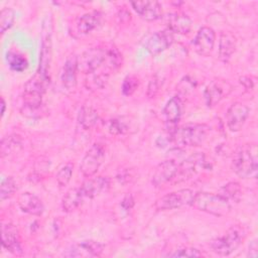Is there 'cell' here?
Listing matches in <instances>:
<instances>
[{
	"mask_svg": "<svg viewBox=\"0 0 258 258\" xmlns=\"http://www.w3.org/2000/svg\"><path fill=\"white\" fill-rule=\"evenodd\" d=\"M240 83L244 86V88H245L246 90H250V89H252L253 86H254V83H253V81L251 80L250 77H242V78L240 79Z\"/></svg>",
	"mask_w": 258,
	"mask_h": 258,
	"instance_id": "obj_40",
	"label": "cell"
},
{
	"mask_svg": "<svg viewBox=\"0 0 258 258\" xmlns=\"http://www.w3.org/2000/svg\"><path fill=\"white\" fill-rule=\"evenodd\" d=\"M78 72V56L72 54L66 59L60 72V81L68 90H73L77 86Z\"/></svg>",
	"mask_w": 258,
	"mask_h": 258,
	"instance_id": "obj_21",
	"label": "cell"
},
{
	"mask_svg": "<svg viewBox=\"0 0 258 258\" xmlns=\"http://www.w3.org/2000/svg\"><path fill=\"white\" fill-rule=\"evenodd\" d=\"M5 109H6V103L5 100L3 98H1V117H3L4 113H5Z\"/></svg>",
	"mask_w": 258,
	"mask_h": 258,
	"instance_id": "obj_42",
	"label": "cell"
},
{
	"mask_svg": "<svg viewBox=\"0 0 258 258\" xmlns=\"http://www.w3.org/2000/svg\"><path fill=\"white\" fill-rule=\"evenodd\" d=\"M107 50L108 44H102L91 47L84 51L78 57V69L79 72L89 75L92 73H102L106 76H110L107 69Z\"/></svg>",
	"mask_w": 258,
	"mask_h": 258,
	"instance_id": "obj_3",
	"label": "cell"
},
{
	"mask_svg": "<svg viewBox=\"0 0 258 258\" xmlns=\"http://www.w3.org/2000/svg\"><path fill=\"white\" fill-rule=\"evenodd\" d=\"M84 194L81 187H73L69 189L61 200V209L66 213H72L76 211L84 201Z\"/></svg>",
	"mask_w": 258,
	"mask_h": 258,
	"instance_id": "obj_24",
	"label": "cell"
},
{
	"mask_svg": "<svg viewBox=\"0 0 258 258\" xmlns=\"http://www.w3.org/2000/svg\"><path fill=\"white\" fill-rule=\"evenodd\" d=\"M173 41H174L173 33L166 28L163 30L156 31L152 33L150 36H148L145 39L144 48L150 54L155 55L166 50L168 47H170Z\"/></svg>",
	"mask_w": 258,
	"mask_h": 258,
	"instance_id": "obj_11",
	"label": "cell"
},
{
	"mask_svg": "<svg viewBox=\"0 0 258 258\" xmlns=\"http://www.w3.org/2000/svg\"><path fill=\"white\" fill-rule=\"evenodd\" d=\"M99 121V115L95 109L90 106H83L78 114V124L84 130H90L96 126Z\"/></svg>",
	"mask_w": 258,
	"mask_h": 258,
	"instance_id": "obj_27",
	"label": "cell"
},
{
	"mask_svg": "<svg viewBox=\"0 0 258 258\" xmlns=\"http://www.w3.org/2000/svg\"><path fill=\"white\" fill-rule=\"evenodd\" d=\"M246 235L247 232L243 226L233 225L224 234L211 241V249L220 256H228L241 246Z\"/></svg>",
	"mask_w": 258,
	"mask_h": 258,
	"instance_id": "obj_4",
	"label": "cell"
},
{
	"mask_svg": "<svg viewBox=\"0 0 258 258\" xmlns=\"http://www.w3.org/2000/svg\"><path fill=\"white\" fill-rule=\"evenodd\" d=\"M182 112V104L177 96L170 98L162 109V115L169 124H175L179 121Z\"/></svg>",
	"mask_w": 258,
	"mask_h": 258,
	"instance_id": "obj_25",
	"label": "cell"
},
{
	"mask_svg": "<svg viewBox=\"0 0 258 258\" xmlns=\"http://www.w3.org/2000/svg\"><path fill=\"white\" fill-rule=\"evenodd\" d=\"M216 40V33L213 28L203 26L197 32V35L192 39L191 45L194 50L202 56H208L214 49Z\"/></svg>",
	"mask_w": 258,
	"mask_h": 258,
	"instance_id": "obj_12",
	"label": "cell"
},
{
	"mask_svg": "<svg viewBox=\"0 0 258 258\" xmlns=\"http://www.w3.org/2000/svg\"><path fill=\"white\" fill-rule=\"evenodd\" d=\"M1 244L3 248L14 255H21L23 250L21 246L20 234L13 224H3L1 227Z\"/></svg>",
	"mask_w": 258,
	"mask_h": 258,
	"instance_id": "obj_14",
	"label": "cell"
},
{
	"mask_svg": "<svg viewBox=\"0 0 258 258\" xmlns=\"http://www.w3.org/2000/svg\"><path fill=\"white\" fill-rule=\"evenodd\" d=\"M51 61V36L50 32L43 28L41 48H40V58H39V68L38 73L46 79L50 80L49 77V67Z\"/></svg>",
	"mask_w": 258,
	"mask_h": 258,
	"instance_id": "obj_20",
	"label": "cell"
},
{
	"mask_svg": "<svg viewBox=\"0 0 258 258\" xmlns=\"http://www.w3.org/2000/svg\"><path fill=\"white\" fill-rule=\"evenodd\" d=\"M49 79L44 78L38 72L32 76L24 85L23 90V108L21 113L32 118V113H39L42 107V97L49 85Z\"/></svg>",
	"mask_w": 258,
	"mask_h": 258,
	"instance_id": "obj_1",
	"label": "cell"
},
{
	"mask_svg": "<svg viewBox=\"0 0 258 258\" xmlns=\"http://www.w3.org/2000/svg\"><path fill=\"white\" fill-rule=\"evenodd\" d=\"M249 113H250V109L243 103H240V102L233 103L229 107L226 113V122L230 131L232 132L240 131L243 128L249 116Z\"/></svg>",
	"mask_w": 258,
	"mask_h": 258,
	"instance_id": "obj_13",
	"label": "cell"
},
{
	"mask_svg": "<svg viewBox=\"0 0 258 258\" xmlns=\"http://www.w3.org/2000/svg\"><path fill=\"white\" fill-rule=\"evenodd\" d=\"M111 186V180L108 176H91L87 177V179L81 185V189L85 196V198L94 199L99 197L102 194H105L109 190Z\"/></svg>",
	"mask_w": 258,
	"mask_h": 258,
	"instance_id": "obj_16",
	"label": "cell"
},
{
	"mask_svg": "<svg viewBox=\"0 0 258 258\" xmlns=\"http://www.w3.org/2000/svg\"><path fill=\"white\" fill-rule=\"evenodd\" d=\"M139 84H140V81H139V78L137 76H135V75L127 76L123 80V83H122V86H121L122 94L124 96L133 95L136 92V90L138 89Z\"/></svg>",
	"mask_w": 258,
	"mask_h": 258,
	"instance_id": "obj_36",
	"label": "cell"
},
{
	"mask_svg": "<svg viewBox=\"0 0 258 258\" xmlns=\"http://www.w3.org/2000/svg\"><path fill=\"white\" fill-rule=\"evenodd\" d=\"M15 12L11 8H3L0 12V32L5 33L14 23Z\"/></svg>",
	"mask_w": 258,
	"mask_h": 258,
	"instance_id": "obj_35",
	"label": "cell"
},
{
	"mask_svg": "<svg viewBox=\"0 0 258 258\" xmlns=\"http://www.w3.org/2000/svg\"><path fill=\"white\" fill-rule=\"evenodd\" d=\"M167 29L172 33L177 34H187L191 29V19L182 12L170 13L166 17Z\"/></svg>",
	"mask_w": 258,
	"mask_h": 258,
	"instance_id": "obj_22",
	"label": "cell"
},
{
	"mask_svg": "<svg viewBox=\"0 0 258 258\" xmlns=\"http://www.w3.org/2000/svg\"><path fill=\"white\" fill-rule=\"evenodd\" d=\"M232 91L227 81H214L205 90V100L208 107H214Z\"/></svg>",
	"mask_w": 258,
	"mask_h": 258,
	"instance_id": "obj_18",
	"label": "cell"
},
{
	"mask_svg": "<svg viewBox=\"0 0 258 258\" xmlns=\"http://www.w3.org/2000/svg\"><path fill=\"white\" fill-rule=\"evenodd\" d=\"M237 47V40L231 32H222L219 39V57L223 61H228Z\"/></svg>",
	"mask_w": 258,
	"mask_h": 258,
	"instance_id": "obj_23",
	"label": "cell"
},
{
	"mask_svg": "<svg viewBox=\"0 0 258 258\" xmlns=\"http://www.w3.org/2000/svg\"><path fill=\"white\" fill-rule=\"evenodd\" d=\"M248 256L250 257H257V243L256 241H252V243L249 245V253Z\"/></svg>",
	"mask_w": 258,
	"mask_h": 258,
	"instance_id": "obj_41",
	"label": "cell"
},
{
	"mask_svg": "<svg viewBox=\"0 0 258 258\" xmlns=\"http://www.w3.org/2000/svg\"><path fill=\"white\" fill-rule=\"evenodd\" d=\"M73 170H74V165L71 162H68L63 164L57 171L55 179L59 187H64L69 184L71 181L72 175H73Z\"/></svg>",
	"mask_w": 258,
	"mask_h": 258,
	"instance_id": "obj_34",
	"label": "cell"
},
{
	"mask_svg": "<svg viewBox=\"0 0 258 258\" xmlns=\"http://www.w3.org/2000/svg\"><path fill=\"white\" fill-rule=\"evenodd\" d=\"M106 156L103 144L95 143L86 152L80 164V171L85 177L94 176L104 162Z\"/></svg>",
	"mask_w": 258,
	"mask_h": 258,
	"instance_id": "obj_8",
	"label": "cell"
},
{
	"mask_svg": "<svg viewBox=\"0 0 258 258\" xmlns=\"http://www.w3.org/2000/svg\"><path fill=\"white\" fill-rule=\"evenodd\" d=\"M6 59H7L9 68L14 72L21 73L28 68V61H27L26 57L20 53L9 51L7 53Z\"/></svg>",
	"mask_w": 258,
	"mask_h": 258,
	"instance_id": "obj_31",
	"label": "cell"
},
{
	"mask_svg": "<svg viewBox=\"0 0 258 258\" xmlns=\"http://www.w3.org/2000/svg\"><path fill=\"white\" fill-rule=\"evenodd\" d=\"M195 194L196 192L189 188H182L172 191L157 199L154 207L158 211H168L184 206H191Z\"/></svg>",
	"mask_w": 258,
	"mask_h": 258,
	"instance_id": "obj_7",
	"label": "cell"
},
{
	"mask_svg": "<svg viewBox=\"0 0 258 258\" xmlns=\"http://www.w3.org/2000/svg\"><path fill=\"white\" fill-rule=\"evenodd\" d=\"M168 257H201L203 254L196 248H180L167 254Z\"/></svg>",
	"mask_w": 258,
	"mask_h": 258,
	"instance_id": "obj_37",
	"label": "cell"
},
{
	"mask_svg": "<svg viewBox=\"0 0 258 258\" xmlns=\"http://www.w3.org/2000/svg\"><path fill=\"white\" fill-rule=\"evenodd\" d=\"M178 164L174 160H165L159 163L152 175L151 182L155 187H162L166 183L173 181L176 172H177Z\"/></svg>",
	"mask_w": 258,
	"mask_h": 258,
	"instance_id": "obj_15",
	"label": "cell"
},
{
	"mask_svg": "<svg viewBox=\"0 0 258 258\" xmlns=\"http://www.w3.org/2000/svg\"><path fill=\"white\" fill-rule=\"evenodd\" d=\"M160 86H161L160 79L157 78L156 76H154V77L150 80V82H149V84H148L147 96L150 97V98L154 97V96L158 93V91H159V89H160Z\"/></svg>",
	"mask_w": 258,
	"mask_h": 258,
	"instance_id": "obj_38",
	"label": "cell"
},
{
	"mask_svg": "<svg viewBox=\"0 0 258 258\" xmlns=\"http://www.w3.org/2000/svg\"><path fill=\"white\" fill-rule=\"evenodd\" d=\"M257 145L244 144L237 148L232 159V169L241 178H255L258 168Z\"/></svg>",
	"mask_w": 258,
	"mask_h": 258,
	"instance_id": "obj_2",
	"label": "cell"
},
{
	"mask_svg": "<svg viewBox=\"0 0 258 258\" xmlns=\"http://www.w3.org/2000/svg\"><path fill=\"white\" fill-rule=\"evenodd\" d=\"M130 124L124 117H116L108 121V131L113 135H124L129 133Z\"/></svg>",
	"mask_w": 258,
	"mask_h": 258,
	"instance_id": "obj_30",
	"label": "cell"
},
{
	"mask_svg": "<svg viewBox=\"0 0 258 258\" xmlns=\"http://www.w3.org/2000/svg\"><path fill=\"white\" fill-rule=\"evenodd\" d=\"M225 200H227L231 205L233 203H239L242 198V187L239 182L237 181H230L224 184L219 192Z\"/></svg>",
	"mask_w": 258,
	"mask_h": 258,
	"instance_id": "obj_29",
	"label": "cell"
},
{
	"mask_svg": "<svg viewBox=\"0 0 258 258\" xmlns=\"http://www.w3.org/2000/svg\"><path fill=\"white\" fill-rule=\"evenodd\" d=\"M134 11L146 21H155L163 15V9L157 1H134L131 2Z\"/></svg>",
	"mask_w": 258,
	"mask_h": 258,
	"instance_id": "obj_17",
	"label": "cell"
},
{
	"mask_svg": "<svg viewBox=\"0 0 258 258\" xmlns=\"http://www.w3.org/2000/svg\"><path fill=\"white\" fill-rule=\"evenodd\" d=\"M108 76L102 74V73H92L89 75H86L85 79V86L88 90L96 91L101 88H103L108 80Z\"/></svg>",
	"mask_w": 258,
	"mask_h": 258,
	"instance_id": "obj_32",
	"label": "cell"
},
{
	"mask_svg": "<svg viewBox=\"0 0 258 258\" xmlns=\"http://www.w3.org/2000/svg\"><path fill=\"white\" fill-rule=\"evenodd\" d=\"M209 130L206 124H185L174 128L171 132V140L177 147L199 146L207 139Z\"/></svg>",
	"mask_w": 258,
	"mask_h": 258,
	"instance_id": "obj_5",
	"label": "cell"
},
{
	"mask_svg": "<svg viewBox=\"0 0 258 258\" xmlns=\"http://www.w3.org/2000/svg\"><path fill=\"white\" fill-rule=\"evenodd\" d=\"M191 206L202 212L216 217L226 216L232 209V205L219 194L206 191L196 192Z\"/></svg>",
	"mask_w": 258,
	"mask_h": 258,
	"instance_id": "obj_6",
	"label": "cell"
},
{
	"mask_svg": "<svg viewBox=\"0 0 258 258\" xmlns=\"http://www.w3.org/2000/svg\"><path fill=\"white\" fill-rule=\"evenodd\" d=\"M17 189V183L12 176H7L1 181L0 185V199L1 201H5L10 199Z\"/></svg>",
	"mask_w": 258,
	"mask_h": 258,
	"instance_id": "obj_33",
	"label": "cell"
},
{
	"mask_svg": "<svg viewBox=\"0 0 258 258\" xmlns=\"http://www.w3.org/2000/svg\"><path fill=\"white\" fill-rule=\"evenodd\" d=\"M22 148V139L17 134H11L5 136L1 140L0 144V153L1 157L4 158L10 154H13L19 151Z\"/></svg>",
	"mask_w": 258,
	"mask_h": 258,
	"instance_id": "obj_28",
	"label": "cell"
},
{
	"mask_svg": "<svg viewBox=\"0 0 258 258\" xmlns=\"http://www.w3.org/2000/svg\"><path fill=\"white\" fill-rule=\"evenodd\" d=\"M101 23V15L98 12H91L82 15L77 22V29L82 34H88L95 30Z\"/></svg>",
	"mask_w": 258,
	"mask_h": 258,
	"instance_id": "obj_26",
	"label": "cell"
},
{
	"mask_svg": "<svg viewBox=\"0 0 258 258\" xmlns=\"http://www.w3.org/2000/svg\"><path fill=\"white\" fill-rule=\"evenodd\" d=\"M206 166V157L204 153L197 152L191 154L186 159H184L180 164H178L176 175L173 179L174 182H180L191 178L200 170Z\"/></svg>",
	"mask_w": 258,
	"mask_h": 258,
	"instance_id": "obj_9",
	"label": "cell"
},
{
	"mask_svg": "<svg viewBox=\"0 0 258 258\" xmlns=\"http://www.w3.org/2000/svg\"><path fill=\"white\" fill-rule=\"evenodd\" d=\"M134 204H135L134 197H133L131 194H127V195L123 198V200H122V202H121V207L123 208L124 211L128 212V211H130V210L134 207Z\"/></svg>",
	"mask_w": 258,
	"mask_h": 258,
	"instance_id": "obj_39",
	"label": "cell"
},
{
	"mask_svg": "<svg viewBox=\"0 0 258 258\" xmlns=\"http://www.w3.org/2000/svg\"><path fill=\"white\" fill-rule=\"evenodd\" d=\"M18 207L26 214L32 216H40L44 211L42 201L32 192H22L18 197Z\"/></svg>",
	"mask_w": 258,
	"mask_h": 258,
	"instance_id": "obj_19",
	"label": "cell"
},
{
	"mask_svg": "<svg viewBox=\"0 0 258 258\" xmlns=\"http://www.w3.org/2000/svg\"><path fill=\"white\" fill-rule=\"evenodd\" d=\"M104 244L94 240H84L71 245L63 253L66 257H99L104 251Z\"/></svg>",
	"mask_w": 258,
	"mask_h": 258,
	"instance_id": "obj_10",
	"label": "cell"
}]
</instances>
